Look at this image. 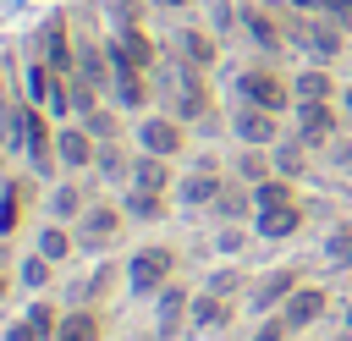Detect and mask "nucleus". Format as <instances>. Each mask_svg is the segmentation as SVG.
I'll list each match as a JSON object with an SVG mask.
<instances>
[{"label": "nucleus", "mask_w": 352, "mask_h": 341, "mask_svg": "<svg viewBox=\"0 0 352 341\" xmlns=\"http://www.w3.org/2000/svg\"><path fill=\"white\" fill-rule=\"evenodd\" d=\"M165 275H170V253H165V248H143V253L132 258V270H126L132 292H160Z\"/></svg>", "instance_id": "f257e3e1"}, {"label": "nucleus", "mask_w": 352, "mask_h": 341, "mask_svg": "<svg viewBox=\"0 0 352 341\" xmlns=\"http://www.w3.org/2000/svg\"><path fill=\"white\" fill-rule=\"evenodd\" d=\"M330 132H336V110H330L324 99H302V110H297V138L314 148V143H330Z\"/></svg>", "instance_id": "f03ea898"}, {"label": "nucleus", "mask_w": 352, "mask_h": 341, "mask_svg": "<svg viewBox=\"0 0 352 341\" xmlns=\"http://www.w3.org/2000/svg\"><path fill=\"white\" fill-rule=\"evenodd\" d=\"M242 94H248V104H264V110L286 104V82L275 72H242Z\"/></svg>", "instance_id": "7ed1b4c3"}, {"label": "nucleus", "mask_w": 352, "mask_h": 341, "mask_svg": "<svg viewBox=\"0 0 352 341\" xmlns=\"http://www.w3.org/2000/svg\"><path fill=\"white\" fill-rule=\"evenodd\" d=\"M236 138H242L248 148H264V143H275V110H264V104H248V110L236 116Z\"/></svg>", "instance_id": "20e7f679"}, {"label": "nucleus", "mask_w": 352, "mask_h": 341, "mask_svg": "<svg viewBox=\"0 0 352 341\" xmlns=\"http://www.w3.org/2000/svg\"><path fill=\"white\" fill-rule=\"evenodd\" d=\"M55 160L72 165V170H82L88 160H99V154H94V132H88V126H66V132L55 138Z\"/></svg>", "instance_id": "39448f33"}, {"label": "nucleus", "mask_w": 352, "mask_h": 341, "mask_svg": "<svg viewBox=\"0 0 352 341\" xmlns=\"http://www.w3.org/2000/svg\"><path fill=\"white\" fill-rule=\"evenodd\" d=\"M138 138H143L148 154H176V148H182V126L165 121V116H148V121L138 126Z\"/></svg>", "instance_id": "423d86ee"}, {"label": "nucleus", "mask_w": 352, "mask_h": 341, "mask_svg": "<svg viewBox=\"0 0 352 341\" xmlns=\"http://www.w3.org/2000/svg\"><path fill=\"white\" fill-rule=\"evenodd\" d=\"M116 231H121V214H116L110 204H94V209L82 214V248H104Z\"/></svg>", "instance_id": "0eeeda50"}, {"label": "nucleus", "mask_w": 352, "mask_h": 341, "mask_svg": "<svg viewBox=\"0 0 352 341\" xmlns=\"http://www.w3.org/2000/svg\"><path fill=\"white\" fill-rule=\"evenodd\" d=\"M319 314H324V292H319V286H297V292L286 297V324H292V330L314 324Z\"/></svg>", "instance_id": "6e6552de"}, {"label": "nucleus", "mask_w": 352, "mask_h": 341, "mask_svg": "<svg viewBox=\"0 0 352 341\" xmlns=\"http://www.w3.org/2000/svg\"><path fill=\"white\" fill-rule=\"evenodd\" d=\"M292 292H297V270H275V275H264V280H258V292H253V308L264 314V308L286 302Z\"/></svg>", "instance_id": "1a4fd4ad"}, {"label": "nucleus", "mask_w": 352, "mask_h": 341, "mask_svg": "<svg viewBox=\"0 0 352 341\" xmlns=\"http://www.w3.org/2000/svg\"><path fill=\"white\" fill-rule=\"evenodd\" d=\"M22 132H28V148H33V165L44 170V165L55 160V143H50V132H44V116H38V110H22Z\"/></svg>", "instance_id": "9d476101"}, {"label": "nucleus", "mask_w": 352, "mask_h": 341, "mask_svg": "<svg viewBox=\"0 0 352 341\" xmlns=\"http://www.w3.org/2000/svg\"><path fill=\"white\" fill-rule=\"evenodd\" d=\"M220 192H226V182H220L209 165H204V170H192V176L182 182V204H214Z\"/></svg>", "instance_id": "9b49d317"}, {"label": "nucleus", "mask_w": 352, "mask_h": 341, "mask_svg": "<svg viewBox=\"0 0 352 341\" xmlns=\"http://www.w3.org/2000/svg\"><path fill=\"white\" fill-rule=\"evenodd\" d=\"M302 220L297 204H280V209H258V236H292Z\"/></svg>", "instance_id": "f8f14e48"}, {"label": "nucleus", "mask_w": 352, "mask_h": 341, "mask_svg": "<svg viewBox=\"0 0 352 341\" xmlns=\"http://www.w3.org/2000/svg\"><path fill=\"white\" fill-rule=\"evenodd\" d=\"M176 88H182V116H204V82H198V72L192 66H176Z\"/></svg>", "instance_id": "ddd939ff"}, {"label": "nucleus", "mask_w": 352, "mask_h": 341, "mask_svg": "<svg viewBox=\"0 0 352 341\" xmlns=\"http://www.w3.org/2000/svg\"><path fill=\"white\" fill-rule=\"evenodd\" d=\"M50 341H99V319L77 308V314H66V319H60V330H55Z\"/></svg>", "instance_id": "4468645a"}, {"label": "nucleus", "mask_w": 352, "mask_h": 341, "mask_svg": "<svg viewBox=\"0 0 352 341\" xmlns=\"http://www.w3.org/2000/svg\"><path fill=\"white\" fill-rule=\"evenodd\" d=\"M132 187L160 192V187H165V154H143V160L132 165Z\"/></svg>", "instance_id": "2eb2a0df"}, {"label": "nucleus", "mask_w": 352, "mask_h": 341, "mask_svg": "<svg viewBox=\"0 0 352 341\" xmlns=\"http://www.w3.org/2000/svg\"><path fill=\"white\" fill-rule=\"evenodd\" d=\"M292 94H297V104H302V99H330V77L308 66V72H297V82H292Z\"/></svg>", "instance_id": "dca6fc26"}, {"label": "nucleus", "mask_w": 352, "mask_h": 341, "mask_svg": "<svg viewBox=\"0 0 352 341\" xmlns=\"http://www.w3.org/2000/svg\"><path fill=\"white\" fill-rule=\"evenodd\" d=\"M308 50H314L319 60H330V55L341 50V33H336L330 22H314V28H308Z\"/></svg>", "instance_id": "f3484780"}, {"label": "nucleus", "mask_w": 352, "mask_h": 341, "mask_svg": "<svg viewBox=\"0 0 352 341\" xmlns=\"http://www.w3.org/2000/svg\"><path fill=\"white\" fill-rule=\"evenodd\" d=\"M253 204H258V209H280V204H297V198H292V187H286V182H275V176H270V182H258V187H253Z\"/></svg>", "instance_id": "a211bd4d"}, {"label": "nucleus", "mask_w": 352, "mask_h": 341, "mask_svg": "<svg viewBox=\"0 0 352 341\" xmlns=\"http://www.w3.org/2000/svg\"><path fill=\"white\" fill-rule=\"evenodd\" d=\"M182 314H187V297L182 292H165V302H160V336H176Z\"/></svg>", "instance_id": "6ab92c4d"}, {"label": "nucleus", "mask_w": 352, "mask_h": 341, "mask_svg": "<svg viewBox=\"0 0 352 341\" xmlns=\"http://www.w3.org/2000/svg\"><path fill=\"white\" fill-rule=\"evenodd\" d=\"M126 204H132V214H138V220H160V214H165V198H160V192H143V187H132V198H126Z\"/></svg>", "instance_id": "aec40b11"}, {"label": "nucleus", "mask_w": 352, "mask_h": 341, "mask_svg": "<svg viewBox=\"0 0 352 341\" xmlns=\"http://www.w3.org/2000/svg\"><path fill=\"white\" fill-rule=\"evenodd\" d=\"M116 88H121V104H143V99H148V88H143L138 66H132V72H116Z\"/></svg>", "instance_id": "412c9836"}, {"label": "nucleus", "mask_w": 352, "mask_h": 341, "mask_svg": "<svg viewBox=\"0 0 352 341\" xmlns=\"http://www.w3.org/2000/svg\"><path fill=\"white\" fill-rule=\"evenodd\" d=\"M242 22H248V33H253V38L264 44V50H275V44H280V33H275V22H270V16H258V11H248Z\"/></svg>", "instance_id": "4be33fe9"}, {"label": "nucleus", "mask_w": 352, "mask_h": 341, "mask_svg": "<svg viewBox=\"0 0 352 341\" xmlns=\"http://www.w3.org/2000/svg\"><path fill=\"white\" fill-rule=\"evenodd\" d=\"M275 165H280V176H297V170H302V138H297V143H280V148H275Z\"/></svg>", "instance_id": "5701e85b"}, {"label": "nucleus", "mask_w": 352, "mask_h": 341, "mask_svg": "<svg viewBox=\"0 0 352 341\" xmlns=\"http://www.w3.org/2000/svg\"><path fill=\"white\" fill-rule=\"evenodd\" d=\"M38 253H44L50 264H55V258H66V253H72V242H66V231H55V226H50V231L38 236Z\"/></svg>", "instance_id": "b1692460"}, {"label": "nucleus", "mask_w": 352, "mask_h": 341, "mask_svg": "<svg viewBox=\"0 0 352 341\" xmlns=\"http://www.w3.org/2000/svg\"><path fill=\"white\" fill-rule=\"evenodd\" d=\"M214 319H226L220 292H209V297H198V302H192V324H214Z\"/></svg>", "instance_id": "393cba45"}, {"label": "nucleus", "mask_w": 352, "mask_h": 341, "mask_svg": "<svg viewBox=\"0 0 352 341\" xmlns=\"http://www.w3.org/2000/svg\"><path fill=\"white\" fill-rule=\"evenodd\" d=\"M121 44H126V55H132L138 66H148V55H154V50H148V38H143L138 28H121Z\"/></svg>", "instance_id": "a878e982"}, {"label": "nucleus", "mask_w": 352, "mask_h": 341, "mask_svg": "<svg viewBox=\"0 0 352 341\" xmlns=\"http://www.w3.org/2000/svg\"><path fill=\"white\" fill-rule=\"evenodd\" d=\"M77 66H82V82H104V77H110L99 50H82V55H77Z\"/></svg>", "instance_id": "bb28decb"}, {"label": "nucleus", "mask_w": 352, "mask_h": 341, "mask_svg": "<svg viewBox=\"0 0 352 341\" xmlns=\"http://www.w3.org/2000/svg\"><path fill=\"white\" fill-rule=\"evenodd\" d=\"M236 170H242V176H248V182H253V187H258V182H270V165H264V154H258V148H248V154H242V165H236Z\"/></svg>", "instance_id": "cd10ccee"}, {"label": "nucleus", "mask_w": 352, "mask_h": 341, "mask_svg": "<svg viewBox=\"0 0 352 341\" xmlns=\"http://www.w3.org/2000/svg\"><path fill=\"white\" fill-rule=\"evenodd\" d=\"M44 50H50V66H55V72H66V38H60V22L44 33Z\"/></svg>", "instance_id": "c85d7f7f"}, {"label": "nucleus", "mask_w": 352, "mask_h": 341, "mask_svg": "<svg viewBox=\"0 0 352 341\" xmlns=\"http://www.w3.org/2000/svg\"><path fill=\"white\" fill-rule=\"evenodd\" d=\"M50 209L66 220V214H77V209H82V192H77V187H55V204H50Z\"/></svg>", "instance_id": "c756f323"}, {"label": "nucleus", "mask_w": 352, "mask_h": 341, "mask_svg": "<svg viewBox=\"0 0 352 341\" xmlns=\"http://www.w3.org/2000/svg\"><path fill=\"white\" fill-rule=\"evenodd\" d=\"M28 324H33L38 336H55V330H60V319H55V314H50L44 302H33V308H28Z\"/></svg>", "instance_id": "7c9ffc66"}, {"label": "nucleus", "mask_w": 352, "mask_h": 341, "mask_svg": "<svg viewBox=\"0 0 352 341\" xmlns=\"http://www.w3.org/2000/svg\"><path fill=\"white\" fill-rule=\"evenodd\" d=\"M214 209H220V214H226V220H236V214H242V209H248V198H242V192H236V187H226V192H220V198H214Z\"/></svg>", "instance_id": "2f4dec72"}, {"label": "nucleus", "mask_w": 352, "mask_h": 341, "mask_svg": "<svg viewBox=\"0 0 352 341\" xmlns=\"http://www.w3.org/2000/svg\"><path fill=\"white\" fill-rule=\"evenodd\" d=\"M44 275H50V258H44V253H33V258L22 264V280H28V286H44Z\"/></svg>", "instance_id": "473e14b6"}, {"label": "nucleus", "mask_w": 352, "mask_h": 341, "mask_svg": "<svg viewBox=\"0 0 352 341\" xmlns=\"http://www.w3.org/2000/svg\"><path fill=\"white\" fill-rule=\"evenodd\" d=\"M330 264H352V231H336L330 236Z\"/></svg>", "instance_id": "72a5a7b5"}, {"label": "nucleus", "mask_w": 352, "mask_h": 341, "mask_svg": "<svg viewBox=\"0 0 352 341\" xmlns=\"http://www.w3.org/2000/svg\"><path fill=\"white\" fill-rule=\"evenodd\" d=\"M314 11H324V16H336V22H341V28H346V22H352V0H319V6H314Z\"/></svg>", "instance_id": "f704fd0d"}, {"label": "nucleus", "mask_w": 352, "mask_h": 341, "mask_svg": "<svg viewBox=\"0 0 352 341\" xmlns=\"http://www.w3.org/2000/svg\"><path fill=\"white\" fill-rule=\"evenodd\" d=\"M187 55H192L198 66H209V55H214V50H209V38H204V33H187Z\"/></svg>", "instance_id": "c9c22d12"}, {"label": "nucleus", "mask_w": 352, "mask_h": 341, "mask_svg": "<svg viewBox=\"0 0 352 341\" xmlns=\"http://www.w3.org/2000/svg\"><path fill=\"white\" fill-rule=\"evenodd\" d=\"M88 132H94V138H110V132H116V121H110L104 110H88Z\"/></svg>", "instance_id": "e433bc0d"}, {"label": "nucleus", "mask_w": 352, "mask_h": 341, "mask_svg": "<svg viewBox=\"0 0 352 341\" xmlns=\"http://www.w3.org/2000/svg\"><path fill=\"white\" fill-rule=\"evenodd\" d=\"M330 165L336 170H352V143H330Z\"/></svg>", "instance_id": "4c0bfd02"}, {"label": "nucleus", "mask_w": 352, "mask_h": 341, "mask_svg": "<svg viewBox=\"0 0 352 341\" xmlns=\"http://www.w3.org/2000/svg\"><path fill=\"white\" fill-rule=\"evenodd\" d=\"M286 330H292V324H286V319H270V324H264V330H258V336H253V341H286Z\"/></svg>", "instance_id": "58836bf2"}, {"label": "nucleus", "mask_w": 352, "mask_h": 341, "mask_svg": "<svg viewBox=\"0 0 352 341\" xmlns=\"http://www.w3.org/2000/svg\"><path fill=\"white\" fill-rule=\"evenodd\" d=\"M99 170H104V176H121V154H116V148H99Z\"/></svg>", "instance_id": "ea45409f"}, {"label": "nucleus", "mask_w": 352, "mask_h": 341, "mask_svg": "<svg viewBox=\"0 0 352 341\" xmlns=\"http://www.w3.org/2000/svg\"><path fill=\"white\" fill-rule=\"evenodd\" d=\"M110 280H116V270H110V264H104V270H94V280H88V286H94V297H99Z\"/></svg>", "instance_id": "a19ab883"}, {"label": "nucleus", "mask_w": 352, "mask_h": 341, "mask_svg": "<svg viewBox=\"0 0 352 341\" xmlns=\"http://www.w3.org/2000/svg\"><path fill=\"white\" fill-rule=\"evenodd\" d=\"M6 341H38V330L33 324H16V330H6Z\"/></svg>", "instance_id": "79ce46f5"}, {"label": "nucleus", "mask_w": 352, "mask_h": 341, "mask_svg": "<svg viewBox=\"0 0 352 341\" xmlns=\"http://www.w3.org/2000/svg\"><path fill=\"white\" fill-rule=\"evenodd\" d=\"M346 116H352V94H346Z\"/></svg>", "instance_id": "37998d69"}, {"label": "nucleus", "mask_w": 352, "mask_h": 341, "mask_svg": "<svg viewBox=\"0 0 352 341\" xmlns=\"http://www.w3.org/2000/svg\"><path fill=\"white\" fill-rule=\"evenodd\" d=\"M346 330H352V308H346Z\"/></svg>", "instance_id": "c03bdc74"}, {"label": "nucleus", "mask_w": 352, "mask_h": 341, "mask_svg": "<svg viewBox=\"0 0 352 341\" xmlns=\"http://www.w3.org/2000/svg\"><path fill=\"white\" fill-rule=\"evenodd\" d=\"M0 297H6V275H0Z\"/></svg>", "instance_id": "a18cd8bd"}, {"label": "nucleus", "mask_w": 352, "mask_h": 341, "mask_svg": "<svg viewBox=\"0 0 352 341\" xmlns=\"http://www.w3.org/2000/svg\"><path fill=\"white\" fill-rule=\"evenodd\" d=\"M336 341H352V330H346V336H336Z\"/></svg>", "instance_id": "49530a36"}, {"label": "nucleus", "mask_w": 352, "mask_h": 341, "mask_svg": "<svg viewBox=\"0 0 352 341\" xmlns=\"http://www.w3.org/2000/svg\"><path fill=\"white\" fill-rule=\"evenodd\" d=\"M170 6H182V0H170Z\"/></svg>", "instance_id": "de8ad7c7"}, {"label": "nucleus", "mask_w": 352, "mask_h": 341, "mask_svg": "<svg viewBox=\"0 0 352 341\" xmlns=\"http://www.w3.org/2000/svg\"><path fill=\"white\" fill-rule=\"evenodd\" d=\"M346 28H352V22H346Z\"/></svg>", "instance_id": "09e8293b"}]
</instances>
